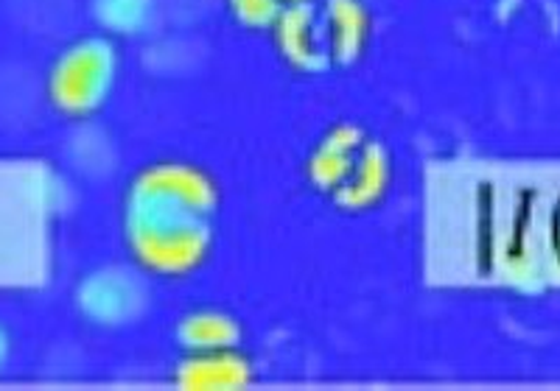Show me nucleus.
<instances>
[{"label": "nucleus", "instance_id": "f257e3e1", "mask_svg": "<svg viewBox=\"0 0 560 391\" xmlns=\"http://www.w3.org/2000/svg\"><path fill=\"white\" fill-rule=\"evenodd\" d=\"M219 193L202 168L158 163L127 190L124 235L129 252L149 274L183 277L197 272L213 247Z\"/></svg>", "mask_w": 560, "mask_h": 391}, {"label": "nucleus", "instance_id": "f03ea898", "mask_svg": "<svg viewBox=\"0 0 560 391\" xmlns=\"http://www.w3.org/2000/svg\"><path fill=\"white\" fill-rule=\"evenodd\" d=\"M118 79V48L107 34L70 43L48 70V98L68 118H88L107 104Z\"/></svg>", "mask_w": 560, "mask_h": 391}, {"label": "nucleus", "instance_id": "7ed1b4c3", "mask_svg": "<svg viewBox=\"0 0 560 391\" xmlns=\"http://www.w3.org/2000/svg\"><path fill=\"white\" fill-rule=\"evenodd\" d=\"M149 305V291L140 274L124 265H104L88 274L77 288V308L93 324L102 328H121L140 319Z\"/></svg>", "mask_w": 560, "mask_h": 391}, {"label": "nucleus", "instance_id": "20e7f679", "mask_svg": "<svg viewBox=\"0 0 560 391\" xmlns=\"http://www.w3.org/2000/svg\"><path fill=\"white\" fill-rule=\"evenodd\" d=\"M275 48L300 73H323L331 59L328 37H325L323 12L308 3H289L272 26Z\"/></svg>", "mask_w": 560, "mask_h": 391}, {"label": "nucleus", "instance_id": "39448f33", "mask_svg": "<svg viewBox=\"0 0 560 391\" xmlns=\"http://www.w3.org/2000/svg\"><path fill=\"white\" fill-rule=\"evenodd\" d=\"M174 383L194 391H230L247 389L253 383V366L236 349H213V353H188L179 364Z\"/></svg>", "mask_w": 560, "mask_h": 391}, {"label": "nucleus", "instance_id": "423d86ee", "mask_svg": "<svg viewBox=\"0 0 560 391\" xmlns=\"http://www.w3.org/2000/svg\"><path fill=\"white\" fill-rule=\"evenodd\" d=\"M364 143H368V138L353 123H339L325 134L314 149L312 159H308V179L314 182V188L328 190L331 196L337 193L357 165Z\"/></svg>", "mask_w": 560, "mask_h": 391}, {"label": "nucleus", "instance_id": "0eeeda50", "mask_svg": "<svg viewBox=\"0 0 560 391\" xmlns=\"http://www.w3.org/2000/svg\"><path fill=\"white\" fill-rule=\"evenodd\" d=\"M323 23L334 62H359L370 43V26H373L362 0H325Z\"/></svg>", "mask_w": 560, "mask_h": 391}, {"label": "nucleus", "instance_id": "6e6552de", "mask_svg": "<svg viewBox=\"0 0 560 391\" xmlns=\"http://www.w3.org/2000/svg\"><path fill=\"white\" fill-rule=\"evenodd\" d=\"M389 185V154L382 143H364L362 154H359L357 165L350 170V177L345 179L342 188L334 193V202L342 210L359 213L368 210L387 193Z\"/></svg>", "mask_w": 560, "mask_h": 391}, {"label": "nucleus", "instance_id": "1a4fd4ad", "mask_svg": "<svg viewBox=\"0 0 560 391\" xmlns=\"http://www.w3.org/2000/svg\"><path fill=\"white\" fill-rule=\"evenodd\" d=\"M177 341L185 353H213V349H236L242 328L224 310H194L177 324Z\"/></svg>", "mask_w": 560, "mask_h": 391}, {"label": "nucleus", "instance_id": "9d476101", "mask_svg": "<svg viewBox=\"0 0 560 391\" xmlns=\"http://www.w3.org/2000/svg\"><path fill=\"white\" fill-rule=\"evenodd\" d=\"M90 9L107 37H138L152 28L158 0H93Z\"/></svg>", "mask_w": 560, "mask_h": 391}, {"label": "nucleus", "instance_id": "9b49d317", "mask_svg": "<svg viewBox=\"0 0 560 391\" xmlns=\"http://www.w3.org/2000/svg\"><path fill=\"white\" fill-rule=\"evenodd\" d=\"M228 9L233 20L249 32H272L287 3L283 0H228Z\"/></svg>", "mask_w": 560, "mask_h": 391}, {"label": "nucleus", "instance_id": "f8f14e48", "mask_svg": "<svg viewBox=\"0 0 560 391\" xmlns=\"http://www.w3.org/2000/svg\"><path fill=\"white\" fill-rule=\"evenodd\" d=\"M7 358H9V335H7V330L0 328V369H3Z\"/></svg>", "mask_w": 560, "mask_h": 391}, {"label": "nucleus", "instance_id": "ddd939ff", "mask_svg": "<svg viewBox=\"0 0 560 391\" xmlns=\"http://www.w3.org/2000/svg\"><path fill=\"white\" fill-rule=\"evenodd\" d=\"M283 3H287V7H289V3H308V0H283Z\"/></svg>", "mask_w": 560, "mask_h": 391}]
</instances>
